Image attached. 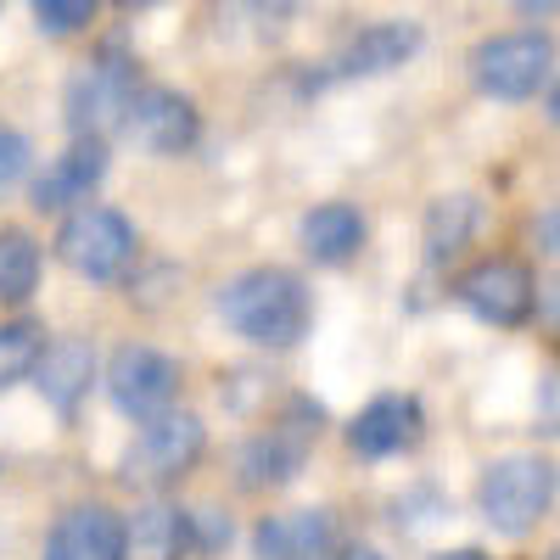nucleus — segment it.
I'll list each match as a JSON object with an SVG mask.
<instances>
[{
  "label": "nucleus",
  "instance_id": "6ab92c4d",
  "mask_svg": "<svg viewBox=\"0 0 560 560\" xmlns=\"http://www.w3.org/2000/svg\"><path fill=\"white\" fill-rule=\"evenodd\" d=\"M477 219H482L477 197H465V191H454V197H438V202L427 208V258H432V264H448V258H454L465 242H471Z\"/></svg>",
  "mask_w": 560,
  "mask_h": 560
},
{
  "label": "nucleus",
  "instance_id": "412c9836",
  "mask_svg": "<svg viewBox=\"0 0 560 560\" xmlns=\"http://www.w3.org/2000/svg\"><path fill=\"white\" fill-rule=\"evenodd\" d=\"M39 353H45V325H34V319L0 325V387H18L23 376H34Z\"/></svg>",
  "mask_w": 560,
  "mask_h": 560
},
{
  "label": "nucleus",
  "instance_id": "4468645a",
  "mask_svg": "<svg viewBox=\"0 0 560 560\" xmlns=\"http://www.w3.org/2000/svg\"><path fill=\"white\" fill-rule=\"evenodd\" d=\"M102 174H107V140H73V147L62 158H51V168L34 179V208L39 213L73 208L96 191Z\"/></svg>",
  "mask_w": 560,
  "mask_h": 560
},
{
  "label": "nucleus",
  "instance_id": "0eeeda50",
  "mask_svg": "<svg viewBox=\"0 0 560 560\" xmlns=\"http://www.w3.org/2000/svg\"><path fill=\"white\" fill-rule=\"evenodd\" d=\"M549 68H555V51L544 34H493L471 57L477 90L493 102H527L538 90H549Z\"/></svg>",
  "mask_w": 560,
  "mask_h": 560
},
{
  "label": "nucleus",
  "instance_id": "393cba45",
  "mask_svg": "<svg viewBox=\"0 0 560 560\" xmlns=\"http://www.w3.org/2000/svg\"><path fill=\"white\" fill-rule=\"evenodd\" d=\"M432 560H493V555L477 549V544H465V549H443V555H432Z\"/></svg>",
  "mask_w": 560,
  "mask_h": 560
},
{
  "label": "nucleus",
  "instance_id": "b1692460",
  "mask_svg": "<svg viewBox=\"0 0 560 560\" xmlns=\"http://www.w3.org/2000/svg\"><path fill=\"white\" fill-rule=\"evenodd\" d=\"M219 544H230V516H219V510H191V549L213 555Z\"/></svg>",
  "mask_w": 560,
  "mask_h": 560
},
{
  "label": "nucleus",
  "instance_id": "dca6fc26",
  "mask_svg": "<svg viewBox=\"0 0 560 560\" xmlns=\"http://www.w3.org/2000/svg\"><path fill=\"white\" fill-rule=\"evenodd\" d=\"M34 376H39V393L45 404H51L57 415H73L90 393V382H96V348H90L84 337H62V342H45L39 364H34Z\"/></svg>",
  "mask_w": 560,
  "mask_h": 560
},
{
  "label": "nucleus",
  "instance_id": "423d86ee",
  "mask_svg": "<svg viewBox=\"0 0 560 560\" xmlns=\"http://www.w3.org/2000/svg\"><path fill=\"white\" fill-rule=\"evenodd\" d=\"M57 258L84 280H113L135 258V224L118 208H73L57 230Z\"/></svg>",
  "mask_w": 560,
  "mask_h": 560
},
{
  "label": "nucleus",
  "instance_id": "f257e3e1",
  "mask_svg": "<svg viewBox=\"0 0 560 560\" xmlns=\"http://www.w3.org/2000/svg\"><path fill=\"white\" fill-rule=\"evenodd\" d=\"M219 314H224L230 331H236L242 342H253V348H292L308 331L314 303H308V287L292 269L264 264V269L236 275L219 292Z\"/></svg>",
  "mask_w": 560,
  "mask_h": 560
},
{
  "label": "nucleus",
  "instance_id": "9d476101",
  "mask_svg": "<svg viewBox=\"0 0 560 560\" xmlns=\"http://www.w3.org/2000/svg\"><path fill=\"white\" fill-rule=\"evenodd\" d=\"M454 298L488 325H522L533 314L538 287H533V269L522 258H482L477 269H465L454 280Z\"/></svg>",
  "mask_w": 560,
  "mask_h": 560
},
{
  "label": "nucleus",
  "instance_id": "a211bd4d",
  "mask_svg": "<svg viewBox=\"0 0 560 560\" xmlns=\"http://www.w3.org/2000/svg\"><path fill=\"white\" fill-rule=\"evenodd\" d=\"M364 247V213L353 202H319L303 219V253L314 264H348Z\"/></svg>",
  "mask_w": 560,
  "mask_h": 560
},
{
  "label": "nucleus",
  "instance_id": "f3484780",
  "mask_svg": "<svg viewBox=\"0 0 560 560\" xmlns=\"http://www.w3.org/2000/svg\"><path fill=\"white\" fill-rule=\"evenodd\" d=\"M191 555V510L147 504L124 522V560H185Z\"/></svg>",
  "mask_w": 560,
  "mask_h": 560
},
{
  "label": "nucleus",
  "instance_id": "a878e982",
  "mask_svg": "<svg viewBox=\"0 0 560 560\" xmlns=\"http://www.w3.org/2000/svg\"><path fill=\"white\" fill-rule=\"evenodd\" d=\"M337 560H387V555H382V549H370V544H348Z\"/></svg>",
  "mask_w": 560,
  "mask_h": 560
},
{
  "label": "nucleus",
  "instance_id": "bb28decb",
  "mask_svg": "<svg viewBox=\"0 0 560 560\" xmlns=\"http://www.w3.org/2000/svg\"><path fill=\"white\" fill-rule=\"evenodd\" d=\"M538 236H544V253H555V208L538 219Z\"/></svg>",
  "mask_w": 560,
  "mask_h": 560
},
{
  "label": "nucleus",
  "instance_id": "39448f33",
  "mask_svg": "<svg viewBox=\"0 0 560 560\" xmlns=\"http://www.w3.org/2000/svg\"><path fill=\"white\" fill-rule=\"evenodd\" d=\"M319 420H325V409H319L314 398H292L287 415H280L269 432H258V438L242 448V488L258 493V488L292 482V477L303 471L314 438H319Z\"/></svg>",
  "mask_w": 560,
  "mask_h": 560
},
{
  "label": "nucleus",
  "instance_id": "4be33fe9",
  "mask_svg": "<svg viewBox=\"0 0 560 560\" xmlns=\"http://www.w3.org/2000/svg\"><path fill=\"white\" fill-rule=\"evenodd\" d=\"M34 23L39 34H79L96 23V7L90 0H34Z\"/></svg>",
  "mask_w": 560,
  "mask_h": 560
},
{
  "label": "nucleus",
  "instance_id": "20e7f679",
  "mask_svg": "<svg viewBox=\"0 0 560 560\" xmlns=\"http://www.w3.org/2000/svg\"><path fill=\"white\" fill-rule=\"evenodd\" d=\"M135 102V62L124 45H107L96 62H84L68 84V129L73 140H102L107 129L124 124Z\"/></svg>",
  "mask_w": 560,
  "mask_h": 560
},
{
  "label": "nucleus",
  "instance_id": "aec40b11",
  "mask_svg": "<svg viewBox=\"0 0 560 560\" xmlns=\"http://www.w3.org/2000/svg\"><path fill=\"white\" fill-rule=\"evenodd\" d=\"M39 287V242L28 230H0V303H23Z\"/></svg>",
  "mask_w": 560,
  "mask_h": 560
},
{
  "label": "nucleus",
  "instance_id": "9b49d317",
  "mask_svg": "<svg viewBox=\"0 0 560 560\" xmlns=\"http://www.w3.org/2000/svg\"><path fill=\"white\" fill-rule=\"evenodd\" d=\"M420 432H427L420 398H409V393H387V398L364 404V409L353 415L348 443H353V454H364V459H387V454L415 448V443H420Z\"/></svg>",
  "mask_w": 560,
  "mask_h": 560
},
{
  "label": "nucleus",
  "instance_id": "7ed1b4c3",
  "mask_svg": "<svg viewBox=\"0 0 560 560\" xmlns=\"http://www.w3.org/2000/svg\"><path fill=\"white\" fill-rule=\"evenodd\" d=\"M477 499H482V516L499 533L522 538L555 510V465L538 459V454H504L482 471Z\"/></svg>",
  "mask_w": 560,
  "mask_h": 560
},
{
  "label": "nucleus",
  "instance_id": "1a4fd4ad",
  "mask_svg": "<svg viewBox=\"0 0 560 560\" xmlns=\"http://www.w3.org/2000/svg\"><path fill=\"white\" fill-rule=\"evenodd\" d=\"M124 129L140 152L152 158H179L197 147L202 135V113L185 90H168V84H152V90H135V102L124 113Z\"/></svg>",
  "mask_w": 560,
  "mask_h": 560
},
{
  "label": "nucleus",
  "instance_id": "6e6552de",
  "mask_svg": "<svg viewBox=\"0 0 560 560\" xmlns=\"http://www.w3.org/2000/svg\"><path fill=\"white\" fill-rule=\"evenodd\" d=\"M107 393H113L118 415H129V420H158V415H168L174 398H179V364H174L168 353L147 348V342H129V348H118L113 364H107Z\"/></svg>",
  "mask_w": 560,
  "mask_h": 560
},
{
  "label": "nucleus",
  "instance_id": "f03ea898",
  "mask_svg": "<svg viewBox=\"0 0 560 560\" xmlns=\"http://www.w3.org/2000/svg\"><path fill=\"white\" fill-rule=\"evenodd\" d=\"M202 448H208V427L197 415H158V420H147V427L135 432V443L124 448V459H118V482L124 488H174L191 465L202 459Z\"/></svg>",
  "mask_w": 560,
  "mask_h": 560
},
{
  "label": "nucleus",
  "instance_id": "ddd939ff",
  "mask_svg": "<svg viewBox=\"0 0 560 560\" xmlns=\"http://www.w3.org/2000/svg\"><path fill=\"white\" fill-rule=\"evenodd\" d=\"M258 560H325L337 549V516L331 510H287V516H264L253 533Z\"/></svg>",
  "mask_w": 560,
  "mask_h": 560
},
{
  "label": "nucleus",
  "instance_id": "f8f14e48",
  "mask_svg": "<svg viewBox=\"0 0 560 560\" xmlns=\"http://www.w3.org/2000/svg\"><path fill=\"white\" fill-rule=\"evenodd\" d=\"M45 560H124V516L107 504H73L45 538Z\"/></svg>",
  "mask_w": 560,
  "mask_h": 560
},
{
  "label": "nucleus",
  "instance_id": "2eb2a0df",
  "mask_svg": "<svg viewBox=\"0 0 560 560\" xmlns=\"http://www.w3.org/2000/svg\"><path fill=\"white\" fill-rule=\"evenodd\" d=\"M415 51H420V23H370L342 45L331 68L337 79H376V73L404 68Z\"/></svg>",
  "mask_w": 560,
  "mask_h": 560
},
{
  "label": "nucleus",
  "instance_id": "5701e85b",
  "mask_svg": "<svg viewBox=\"0 0 560 560\" xmlns=\"http://www.w3.org/2000/svg\"><path fill=\"white\" fill-rule=\"evenodd\" d=\"M28 168V140L18 129H0V191H12Z\"/></svg>",
  "mask_w": 560,
  "mask_h": 560
}]
</instances>
